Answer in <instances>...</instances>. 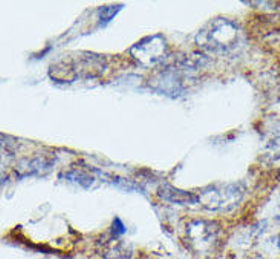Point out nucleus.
<instances>
[{
    "mask_svg": "<svg viewBox=\"0 0 280 259\" xmlns=\"http://www.w3.org/2000/svg\"><path fill=\"white\" fill-rule=\"evenodd\" d=\"M240 30L228 18H214L208 22L196 36V44L200 51L210 56L224 57L236 50Z\"/></svg>",
    "mask_w": 280,
    "mask_h": 259,
    "instance_id": "1",
    "label": "nucleus"
},
{
    "mask_svg": "<svg viewBox=\"0 0 280 259\" xmlns=\"http://www.w3.org/2000/svg\"><path fill=\"white\" fill-rule=\"evenodd\" d=\"M106 70V60L94 54H80L74 58H64L50 66L49 74L56 82L74 83L77 78L98 77Z\"/></svg>",
    "mask_w": 280,
    "mask_h": 259,
    "instance_id": "2",
    "label": "nucleus"
},
{
    "mask_svg": "<svg viewBox=\"0 0 280 259\" xmlns=\"http://www.w3.org/2000/svg\"><path fill=\"white\" fill-rule=\"evenodd\" d=\"M245 189L240 182L214 184L199 190V202L210 212H230L244 200Z\"/></svg>",
    "mask_w": 280,
    "mask_h": 259,
    "instance_id": "3",
    "label": "nucleus"
},
{
    "mask_svg": "<svg viewBox=\"0 0 280 259\" xmlns=\"http://www.w3.org/2000/svg\"><path fill=\"white\" fill-rule=\"evenodd\" d=\"M193 69H196V64H192L188 60L181 62L176 66H168L150 78V86L160 94L178 97L184 94L187 88L186 82L188 78V72H192Z\"/></svg>",
    "mask_w": 280,
    "mask_h": 259,
    "instance_id": "4",
    "label": "nucleus"
},
{
    "mask_svg": "<svg viewBox=\"0 0 280 259\" xmlns=\"http://www.w3.org/2000/svg\"><path fill=\"white\" fill-rule=\"evenodd\" d=\"M219 224L213 221L198 220L188 222L186 227V238L188 248L199 256L210 254L214 250L216 244L219 242Z\"/></svg>",
    "mask_w": 280,
    "mask_h": 259,
    "instance_id": "5",
    "label": "nucleus"
},
{
    "mask_svg": "<svg viewBox=\"0 0 280 259\" xmlns=\"http://www.w3.org/2000/svg\"><path fill=\"white\" fill-rule=\"evenodd\" d=\"M132 57L146 68H154L164 63L168 57V44L161 34H155L140 40L130 48Z\"/></svg>",
    "mask_w": 280,
    "mask_h": 259,
    "instance_id": "6",
    "label": "nucleus"
},
{
    "mask_svg": "<svg viewBox=\"0 0 280 259\" xmlns=\"http://www.w3.org/2000/svg\"><path fill=\"white\" fill-rule=\"evenodd\" d=\"M158 196L167 202L172 204H180V206H193L199 204V196L193 192H184L181 189H176V187L170 184H162L158 189Z\"/></svg>",
    "mask_w": 280,
    "mask_h": 259,
    "instance_id": "7",
    "label": "nucleus"
},
{
    "mask_svg": "<svg viewBox=\"0 0 280 259\" xmlns=\"http://www.w3.org/2000/svg\"><path fill=\"white\" fill-rule=\"evenodd\" d=\"M54 164V160L46 158V156H38L34 160H23L18 162V166L16 169V174L18 176H30V175H38L50 169V166Z\"/></svg>",
    "mask_w": 280,
    "mask_h": 259,
    "instance_id": "8",
    "label": "nucleus"
},
{
    "mask_svg": "<svg viewBox=\"0 0 280 259\" xmlns=\"http://www.w3.org/2000/svg\"><path fill=\"white\" fill-rule=\"evenodd\" d=\"M101 256L104 259H129L132 256V248L122 242L120 238H110L103 244L101 248Z\"/></svg>",
    "mask_w": 280,
    "mask_h": 259,
    "instance_id": "9",
    "label": "nucleus"
},
{
    "mask_svg": "<svg viewBox=\"0 0 280 259\" xmlns=\"http://www.w3.org/2000/svg\"><path fill=\"white\" fill-rule=\"evenodd\" d=\"M64 178H66L68 181H72V182L80 184L82 187H84V189H89V187L94 184V180H95V178L90 176L88 172L78 170V169H74V170L68 172V174L64 175Z\"/></svg>",
    "mask_w": 280,
    "mask_h": 259,
    "instance_id": "10",
    "label": "nucleus"
},
{
    "mask_svg": "<svg viewBox=\"0 0 280 259\" xmlns=\"http://www.w3.org/2000/svg\"><path fill=\"white\" fill-rule=\"evenodd\" d=\"M121 10H122V5H116V6H101V8H98L96 16H98L100 22L103 23V25H106V23H109Z\"/></svg>",
    "mask_w": 280,
    "mask_h": 259,
    "instance_id": "11",
    "label": "nucleus"
},
{
    "mask_svg": "<svg viewBox=\"0 0 280 259\" xmlns=\"http://www.w3.org/2000/svg\"><path fill=\"white\" fill-rule=\"evenodd\" d=\"M126 232H127V228H126L124 222L120 218H115L114 224H112V236L114 238H121L122 234H126Z\"/></svg>",
    "mask_w": 280,
    "mask_h": 259,
    "instance_id": "12",
    "label": "nucleus"
},
{
    "mask_svg": "<svg viewBox=\"0 0 280 259\" xmlns=\"http://www.w3.org/2000/svg\"><path fill=\"white\" fill-rule=\"evenodd\" d=\"M278 248H280V240H278Z\"/></svg>",
    "mask_w": 280,
    "mask_h": 259,
    "instance_id": "13",
    "label": "nucleus"
}]
</instances>
